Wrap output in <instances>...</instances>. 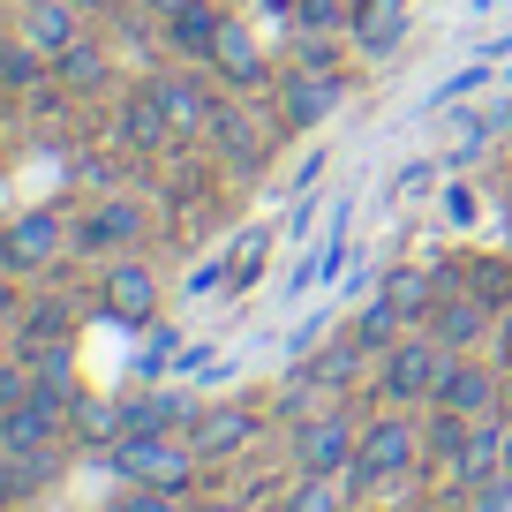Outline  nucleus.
<instances>
[{"instance_id":"obj_1","label":"nucleus","mask_w":512,"mask_h":512,"mask_svg":"<svg viewBox=\"0 0 512 512\" xmlns=\"http://www.w3.org/2000/svg\"><path fill=\"white\" fill-rule=\"evenodd\" d=\"M106 460H113V475L121 482H144V490H174V497H189V482H196V445L189 437H174V430H144V437H121V445H106Z\"/></svg>"},{"instance_id":"obj_2","label":"nucleus","mask_w":512,"mask_h":512,"mask_svg":"<svg viewBox=\"0 0 512 512\" xmlns=\"http://www.w3.org/2000/svg\"><path fill=\"white\" fill-rule=\"evenodd\" d=\"M415 460H422V430H415V415H407V407H392V415H377V422L362 430V445H354L347 482H354V490H377V482L407 475Z\"/></svg>"},{"instance_id":"obj_3","label":"nucleus","mask_w":512,"mask_h":512,"mask_svg":"<svg viewBox=\"0 0 512 512\" xmlns=\"http://www.w3.org/2000/svg\"><path fill=\"white\" fill-rule=\"evenodd\" d=\"M445 362H452V354L437 347L430 332L400 339V347L384 354V377H377L384 407H422V400H437V377H445Z\"/></svg>"},{"instance_id":"obj_4","label":"nucleus","mask_w":512,"mask_h":512,"mask_svg":"<svg viewBox=\"0 0 512 512\" xmlns=\"http://www.w3.org/2000/svg\"><path fill=\"white\" fill-rule=\"evenodd\" d=\"M68 249V226L61 211H23L8 234H0V272H16V279H38L53 264V256Z\"/></svg>"},{"instance_id":"obj_5","label":"nucleus","mask_w":512,"mask_h":512,"mask_svg":"<svg viewBox=\"0 0 512 512\" xmlns=\"http://www.w3.org/2000/svg\"><path fill=\"white\" fill-rule=\"evenodd\" d=\"M98 302H106L113 324H151V317H159V279H151V264L113 256L106 279H98Z\"/></svg>"},{"instance_id":"obj_6","label":"nucleus","mask_w":512,"mask_h":512,"mask_svg":"<svg viewBox=\"0 0 512 512\" xmlns=\"http://www.w3.org/2000/svg\"><path fill=\"white\" fill-rule=\"evenodd\" d=\"M354 445H362V437H354L347 415H317V422L294 430V467H302V475H347Z\"/></svg>"},{"instance_id":"obj_7","label":"nucleus","mask_w":512,"mask_h":512,"mask_svg":"<svg viewBox=\"0 0 512 512\" xmlns=\"http://www.w3.org/2000/svg\"><path fill=\"white\" fill-rule=\"evenodd\" d=\"M181 437L196 445V460H241L256 445V415L249 407H196Z\"/></svg>"},{"instance_id":"obj_8","label":"nucleus","mask_w":512,"mask_h":512,"mask_svg":"<svg viewBox=\"0 0 512 512\" xmlns=\"http://www.w3.org/2000/svg\"><path fill=\"white\" fill-rule=\"evenodd\" d=\"M61 430H68V415H53L46 400H23V407L0 415V452H8V460H38V452L61 445Z\"/></svg>"},{"instance_id":"obj_9","label":"nucleus","mask_w":512,"mask_h":512,"mask_svg":"<svg viewBox=\"0 0 512 512\" xmlns=\"http://www.w3.org/2000/svg\"><path fill=\"white\" fill-rule=\"evenodd\" d=\"M430 407H452V415L482 422V415L497 407V369H482V362H467V354H452L445 377H437V400H430Z\"/></svg>"},{"instance_id":"obj_10","label":"nucleus","mask_w":512,"mask_h":512,"mask_svg":"<svg viewBox=\"0 0 512 512\" xmlns=\"http://www.w3.org/2000/svg\"><path fill=\"white\" fill-rule=\"evenodd\" d=\"M204 61L219 68V76L234 83V91H256V83L272 76V68H264V46H256V31H249V23H234V16L219 23V38H211V53H204Z\"/></svg>"},{"instance_id":"obj_11","label":"nucleus","mask_w":512,"mask_h":512,"mask_svg":"<svg viewBox=\"0 0 512 512\" xmlns=\"http://www.w3.org/2000/svg\"><path fill=\"white\" fill-rule=\"evenodd\" d=\"M339 98H347V83H339L332 68H294L287 91H279V113H287V128H317Z\"/></svg>"},{"instance_id":"obj_12","label":"nucleus","mask_w":512,"mask_h":512,"mask_svg":"<svg viewBox=\"0 0 512 512\" xmlns=\"http://www.w3.org/2000/svg\"><path fill=\"white\" fill-rule=\"evenodd\" d=\"M23 38H31L46 61H61V53L83 38V8L76 0H31V8H23Z\"/></svg>"},{"instance_id":"obj_13","label":"nucleus","mask_w":512,"mask_h":512,"mask_svg":"<svg viewBox=\"0 0 512 512\" xmlns=\"http://www.w3.org/2000/svg\"><path fill=\"white\" fill-rule=\"evenodd\" d=\"M362 362H369V347H362V339H324V347L309 354V362L294 369V377H302L309 392H354Z\"/></svg>"},{"instance_id":"obj_14","label":"nucleus","mask_w":512,"mask_h":512,"mask_svg":"<svg viewBox=\"0 0 512 512\" xmlns=\"http://www.w3.org/2000/svg\"><path fill=\"white\" fill-rule=\"evenodd\" d=\"M204 144L219 151L226 166H241V174H249V166H264V136H256V121L241 106H211V121H204Z\"/></svg>"},{"instance_id":"obj_15","label":"nucleus","mask_w":512,"mask_h":512,"mask_svg":"<svg viewBox=\"0 0 512 512\" xmlns=\"http://www.w3.org/2000/svg\"><path fill=\"white\" fill-rule=\"evenodd\" d=\"M377 302L392 309L400 324H430V309H437V279L422 272V264H392V272H384V287H377Z\"/></svg>"},{"instance_id":"obj_16","label":"nucleus","mask_w":512,"mask_h":512,"mask_svg":"<svg viewBox=\"0 0 512 512\" xmlns=\"http://www.w3.org/2000/svg\"><path fill=\"white\" fill-rule=\"evenodd\" d=\"M354 53H369V61H377V53H392L407 38V0H354Z\"/></svg>"},{"instance_id":"obj_17","label":"nucleus","mask_w":512,"mask_h":512,"mask_svg":"<svg viewBox=\"0 0 512 512\" xmlns=\"http://www.w3.org/2000/svg\"><path fill=\"white\" fill-rule=\"evenodd\" d=\"M482 332H490V309H482L475 294H445V302L430 309V339H437L445 354H467Z\"/></svg>"},{"instance_id":"obj_18","label":"nucleus","mask_w":512,"mask_h":512,"mask_svg":"<svg viewBox=\"0 0 512 512\" xmlns=\"http://www.w3.org/2000/svg\"><path fill=\"white\" fill-rule=\"evenodd\" d=\"M144 91L166 106V121H174V136H181V144H189V136H204V121H211V98L196 91L189 76H151Z\"/></svg>"},{"instance_id":"obj_19","label":"nucleus","mask_w":512,"mask_h":512,"mask_svg":"<svg viewBox=\"0 0 512 512\" xmlns=\"http://www.w3.org/2000/svg\"><path fill=\"white\" fill-rule=\"evenodd\" d=\"M159 23H166V38H174V53L204 61L211 38H219V23H226V8L219 0H189V8H174V16H159Z\"/></svg>"},{"instance_id":"obj_20","label":"nucleus","mask_w":512,"mask_h":512,"mask_svg":"<svg viewBox=\"0 0 512 512\" xmlns=\"http://www.w3.org/2000/svg\"><path fill=\"white\" fill-rule=\"evenodd\" d=\"M144 430H189V400H181V392L121 400V437H144Z\"/></svg>"},{"instance_id":"obj_21","label":"nucleus","mask_w":512,"mask_h":512,"mask_svg":"<svg viewBox=\"0 0 512 512\" xmlns=\"http://www.w3.org/2000/svg\"><path fill=\"white\" fill-rule=\"evenodd\" d=\"M68 437H83V445H121V400H106V392H76V407H68Z\"/></svg>"},{"instance_id":"obj_22","label":"nucleus","mask_w":512,"mask_h":512,"mask_svg":"<svg viewBox=\"0 0 512 512\" xmlns=\"http://www.w3.org/2000/svg\"><path fill=\"white\" fill-rule=\"evenodd\" d=\"M121 128H128V144H136V151H166V144H181L174 121H166V106H159L151 91H136V98L121 106Z\"/></svg>"},{"instance_id":"obj_23","label":"nucleus","mask_w":512,"mask_h":512,"mask_svg":"<svg viewBox=\"0 0 512 512\" xmlns=\"http://www.w3.org/2000/svg\"><path fill=\"white\" fill-rule=\"evenodd\" d=\"M53 76L68 83V91H98V83L113 76V61H106V46H91V38H76V46L53 61Z\"/></svg>"},{"instance_id":"obj_24","label":"nucleus","mask_w":512,"mask_h":512,"mask_svg":"<svg viewBox=\"0 0 512 512\" xmlns=\"http://www.w3.org/2000/svg\"><path fill=\"white\" fill-rule=\"evenodd\" d=\"M136 226H144V211L136 204H98L91 211V226H83V249H113V241H136Z\"/></svg>"},{"instance_id":"obj_25","label":"nucleus","mask_w":512,"mask_h":512,"mask_svg":"<svg viewBox=\"0 0 512 512\" xmlns=\"http://www.w3.org/2000/svg\"><path fill=\"white\" fill-rule=\"evenodd\" d=\"M339 490H347V475H302L294 490H279L272 512H339Z\"/></svg>"},{"instance_id":"obj_26","label":"nucleus","mask_w":512,"mask_h":512,"mask_svg":"<svg viewBox=\"0 0 512 512\" xmlns=\"http://www.w3.org/2000/svg\"><path fill=\"white\" fill-rule=\"evenodd\" d=\"M287 16H294V31H347V23H354V0H294Z\"/></svg>"},{"instance_id":"obj_27","label":"nucleus","mask_w":512,"mask_h":512,"mask_svg":"<svg viewBox=\"0 0 512 512\" xmlns=\"http://www.w3.org/2000/svg\"><path fill=\"white\" fill-rule=\"evenodd\" d=\"M354 339H362L369 354H392V347H400V339H407V324L392 317V309H384V302H369V309H362V332H354Z\"/></svg>"},{"instance_id":"obj_28","label":"nucleus","mask_w":512,"mask_h":512,"mask_svg":"<svg viewBox=\"0 0 512 512\" xmlns=\"http://www.w3.org/2000/svg\"><path fill=\"white\" fill-rule=\"evenodd\" d=\"M38 68H46V53H38L31 38H23V46H0V83H8V91H31Z\"/></svg>"},{"instance_id":"obj_29","label":"nucleus","mask_w":512,"mask_h":512,"mask_svg":"<svg viewBox=\"0 0 512 512\" xmlns=\"http://www.w3.org/2000/svg\"><path fill=\"white\" fill-rule=\"evenodd\" d=\"M264 249H272V234H264V226H256V234H241L234 256H226V279H234V287H249V279L264 272Z\"/></svg>"},{"instance_id":"obj_30","label":"nucleus","mask_w":512,"mask_h":512,"mask_svg":"<svg viewBox=\"0 0 512 512\" xmlns=\"http://www.w3.org/2000/svg\"><path fill=\"white\" fill-rule=\"evenodd\" d=\"M106 512H181V497H174V490H144V482H128Z\"/></svg>"},{"instance_id":"obj_31","label":"nucleus","mask_w":512,"mask_h":512,"mask_svg":"<svg viewBox=\"0 0 512 512\" xmlns=\"http://www.w3.org/2000/svg\"><path fill=\"white\" fill-rule=\"evenodd\" d=\"M475 512H512V467L475 475Z\"/></svg>"},{"instance_id":"obj_32","label":"nucleus","mask_w":512,"mask_h":512,"mask_svg":"<svg viewBox=\"0 0 512 512\" xmlns=\"http://www.w3.org/2000/svg\"><path fill=\"white\" fill-rule=\"evenodd\" d=\"M23 332H31V347H46V339H68V309H61V302H38Z\"/></svg>"},{"instance_id":"obj_33","label":"nucleus","mask_w":512,"mask_h":512,"mask_svg":"<svg viewBox=\"0 0 512 512\" xmlns=\"http://www.w3.org/2000/svg\"><path fill=\"white\" fill-rule=\"evenodd\" d=\"M23 400H31V369H23V362H0V415L23 407Z\"/></svg>"},{"instance_id":"obj_34","label":"nucleus","mask_w":512,"mask_h":512,"mask_svg":"<svg viewBox=\"0 0 512 512\" xmlns=\"http://www.w3.org/2000/svg\"><path fill=\"white\" fill-rule=\"evenodd\" d=\"M422 189H430V166H407V174H400V204H415Z\"/></svg>"},{"instance_id":"obj_35","label":"nucleus","mask_w":512,"mask_h":512,"mask_svg":"<svg viewBox=\"0 0 512 512\" xmlns=\"http://www.w3.org/2000/svg\"><path fill=\"white\" fill-rule=\"evenodd\" d=\"M16 490H23V467H8V452H0V505H8Z\"/></svg>"},{"instance_id":"obj_36","label":"nucleus","mask_w":512,"mask_h":512,"mask_svg":"<svg viewBox=\"0 0 512 512\" xmlns=\"http://www.w3.org/2000/svg\"><path fill=\"white\" fill-rule=\"evenodd\" d=\"M144 8L151 16H174V8H189V0H144Z\"/></svg>"},{"instance_id":"obj_37","label":"nucleus","mask_w":512,"mask_h":512,"mask_svg":"<svg viewBox=\"0 0 512 512\" xmlns=\"http://www.w3.org/2000/svg\"><path fill=\"white\" fill-rule=\"evenodd\" d=\"M0 362H8V317H0Z\"/></svg>"},{"instance_id":"obj_38","label":"nucleus","mask_w":512,"mask_h":512,"mask_svg":"<svg viewBox=\"0 0 512 512\" xmlns=\"http://www.w3.org/2000/svg\"><path fill=\"white\" fill-rule=\"evenodd\" d=\"M264 8H272V16H287V8H294V0H264Z\"/></svg>"},{"instance_id":"obj_39","label":"nucleus","mask_w":512,"mask_h":512,"mask_svg":"<svg viewBox=\"0 0 512 512\" xmlns=\"http://www.w3.org/2000/svg\"><path fill=\"white\" fill-rule=\"evenodd\" d=\"M505 362H512V317H505Z\"/></svg>"},{"instance_id":"obj_40","label":"nucleus","mask_w":512,"mask_h":512,"mask_svg":"<svg viewBox=\"0 0 512 512\" xmlns=\"http://www.w3.org/2000/svg\"><path fill=\"white\" fill-rule=\"evenodd\" d=\"M0 317H8V279H0Z\"/></svg>"},{"instance_id":"obj_41","label":"nucleus","mask_w":512,"mask_h":512,"mask_svg":"<svg viewBox=\"0 0 512 512\" xmlns=\"http://www.w3.org/2000/svg\"><path fill=\"white\" fill-rule=\"evenodd\" d=\"M505 467H512V430H505Z\"/></svg>"},{"instance_id":"obj_42","label":"nucleus","mask_w":512,"mask_h":512,"mask_svg":"<svg viewBox=\"0 0 512 512\" xmlns=\"http://www.w3.org/2000/svg\"><path fill=\"white\" fill-rule=\"evenodd\" d=\"M76 8H106V0H76Z\"/></svg>"}]
</instances>
